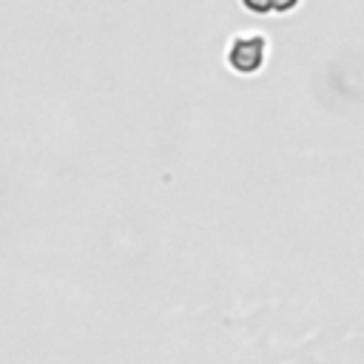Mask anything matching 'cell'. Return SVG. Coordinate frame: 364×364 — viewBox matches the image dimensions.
Returning <instances> with one entry per match:
<instances>
[{
	"mask_svg": "<svg viewBox=\"0 0 364 364\" xmlns=\"http://www.w3.org/2000/svg\"><path fill=\"white\" fill-rule=\"evenodd\" d=\"M242 6H245L247 11H253V14H267V11H273V0H242Z\"/></svg>",
	"mask_w": 364,
	"mask_h": 364,
	"instance_id": "obj_2",
	"label": "cell"
},
{
	"mask_svg": "<svg viewBox=\"0 0 364 364\" xmlns=\"http://www.w3.org/2000/svg\"><path fill=\"white\" fill-rule=\"evenodd\" d=\"M299 0H273V11H293Z\"/></svg>",
	"mask_w": 364,
	"mask_h": 364,
	"instance_id": "obj_3",
	"label": "cell"
},
{
	"mask_svg": "<svg viewBox=\"0 0 364 364\" xmlns=\"http://www.w3.org/2000/svg\"><path fill=\"white\" fill-rule=\"evenodd\" d=\"M264 37L259 34H242L228 48V65L239 74H253L264 63Z\"/></svg>",
	"mask_w": 364,
	"mask_h": 364,
	"instance_id": "obj_1",
	"label": "cell"
}]
</instances>
